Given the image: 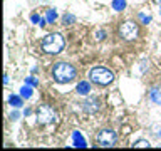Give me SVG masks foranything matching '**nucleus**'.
Returning <instances> with one entry per match:
<instances>
[{
	"label": "nucleus",
	"instance_id": "2eb2a0df",
	"mask_svg": "<svg viewBox=\"0 0 161 151\" xmlns=\"http://www.w3.org/2000/svg\"><path fill=\"white\" fill-rule=\"evenodd\" d=\"M30 19H32V22H34V24L40 25V27H44V25H45V20H44L42 17H40V15H37V14H34Z\"/></svg>",
	"mask_w": 161,
	"mask_h": 151
},
{
	"label": "nucleus",
	"instance_id": "4468645a",
	"mask_svg": "<svg viewBox=\"0 0 161 151\" xmlns=\"http://www.w3.org/2000/svg\"><path fill=\"white\" fill-rule=\"evenodd\" d=\"M113 8L116 12H121V10L126 8V0H114L113 2Z\"/></svg>",
	"mask_w": 161,
	"mask_h": 151
},
{
	"label": "nucleus",
	"instance_id": "f03ea898",
	"mask_svg": "<svg viewBox=\"0 0 161 151\" xmlns=\"http://www.w3.org/2000/svg\"><path fill=\"white\" fill-rule=\"evenodd\" d=\"M64 49V37L57 32L47 34L42 40V50L45 54H59Z\"/></svg>",
	"mask_w": 161,
	"mask_h": 151
},
{
	"label": "nucleus",
	"instance_id": "f8f14e48",
	"mask_svg": "<svg viewBox=\"0 0 161 151\" xmlns=\"http://www.w3.org/2000/svg\"><path fill=\"white\" fill-rule=\"evenodd\" d=\"M8 104L14 106V108H20V106H22V96H10Z\"/></svg>",
	"mask_w": 161,
	"mask_h": 151
},
{
	"label": "nucleus",
	"instance_id": "f257e3e1",
	"mask_svg": "<svg viewBox=\"0 0 161 151\" xmlns=\"http://www.w3.org/2000/svg\"><path fill=\"white\" fill-rule=\"evenodd\" d=\"M52 77L55 82L59 84H67L70 81H74L75 77V69L72 64L67 62H57L52 67Z\"/></svg>",
	"mask_w": 161,
	"mask_h": 151
},
{
	"label": "nucleus",
	"instance_id": "1a4fd4ad",
	"mask_svg": "<svg viewBox=\"0 0 161 151\" xmlns=\"http://www.w3.org/2000/svg\"><path fill=\"white\" fill-rule=\"evenodd\" d=\"M149 99L153 101L154 104H159L161 106V87H153V89H151Z\"/></svg>",
	"mask_w": 161,
	"mask_h": 151
},
{
	"label": "nucleus",
	"instance_id": "20e7f679",
	"mask_svg": "<svg viewBox=\"0 0 161 151\" xmlns=\"http://www.w3.org/2000/svg\"><path fill=\"white\" fill-rule=\"evenodd\" d=\"M37 121H39V124H52L57 121V113H55L54 108H50L47 104H42L37 109Z\"/></svg>",
	"mask_w": 161,
	"mask_h": 151
},
{
	"label": "nucleus",
	"instance_id": "412c9836",
	"mask_svg": "<svg viewBox=\"0 0 161 151\" xmlns=\"http://www.w3.org/2000/svg\"><path fill=\"white\" fill-rule=\"evenodd\" d=\"M19 118H20L19 113H12V114H10V119H12V121H17Z\"/></svg>",
	"mask_w": 161,
	"mask_h": 151
},
{
	"label": "nucleus",
	"instance_id": "0eeeda50",
	"mask_svg": "<svg viewBox=\"0 0 161 151\" xmlns=\"http://www.w3.org/2000/svg\"><path fill=\"white\" fill-rule=\"evenodd\" d=\"M101 108V104H99V99H96V98H91L87 99L86 103H82V109L86 111V113H89V114H94V113H97Z\"/></svg>",
	"mask_w": 161,
	"mask_h": 151
},
{
	"label": "nucleus",
	"instance_id": "dca6fc26",
	"mask_svg": "<svg viewBox=\"0 0 161 151\" xmlns=\"http://www.w3.org/2000/svg\"><path fill=\"white\" fill-rule=\"evenodd\" d=\"M133 146H134V148H149V143L146 139H138Z\"/></svg>",
	"mask_w": 161,
	"mask_h": 151
},
{
	"label": "nucleus",
	"instance_id": "4be33fe9",
	"mask_svg": "<svg viewBox=\"0 0 161 151\" xmlns=\"http://www.w3.org/2000/svg\"><path fill=\"white\" fill-rule=\"evenodd\" d=\"M156 2H158V3H161V0H156Z\"/></svg>",
	"mask_w": 161,
	"mask_h": 151
},
{
	"label": "nucleus",
	"instance_id": "5701e85b",
	"mask_svg": "<svg viewBox=\"0 0 161 151\" xmlns=\"http://www.w3.org/2000/svg\"><path fill=\"white\" fill-rule=\"evenodd\" d=\"M159 15H161V10H159Z\"/></svg>",
	"mask_w": 161,
	"mask_h": 151
},
{
	"label": "nucleus",
	"instance_id": "6e6552de",
	"mask_svg": "<svg viewBox=\"0 0 161 151\" xmlns=\"http://www.w3.org/2000/svg\"><path fill=\"white\" fill-rule=\"evenodd\" d=\"M72 139H74V146H75V148H86V146H87L84 136H80L79 131H74V133H72Z\"/></svg>",
	"mask_w": 161,
	"mask_h": 151
},
{
	"label": "nucleus",
	"instance_id": "6ab92c4d",
	"mask_svg": "<svg viewBox=\"0 0 161 151\" xmlns=\"http://www.w3.org/2000/svg\"><path fill=\"white\" fill-rule=\"evenodd\" d=\"M139 20H141L143 24L148 25V24L151 22V17H149V15H144V14H139Z\"/></svg>",
	"mask_w": 161,
	"mask_h": 151
},
{
	"label": "nucleus",
	"instance_id": "aec40b11",
	"mask_svg": "<svg viewBox=\"0 0 161 151\" xmlns=\"http://www.w3.org/2000/svg\"><path fill=\"white\" fill-rule=\"evenodd\" d=\"M106 37V32L104 30H97V32H96V40H103Z\"/></svg>",
	"mask_w": 161,
	"mask_h": 151
},
{
	"label": "nucleus",
	"instance_id": "ddd939ff",
	"mask_svg": "<svg viewBox=\"0 0 161 151\" xmlns=\"http://www.w3.org/2000/svg\"><path fill=\"white\" fill-rule=\"evenodd\" d=\"M55 19H57V12H55V8L47 10V14H45V20H47L49 24H54Z\"/></svg>",
	"mask_w": 161,
	"mask_h": 151
},
{
	"label": "nucleus",
	"instance_id": "39448f33",
	"mask_svg": "<svg viewBox=\"0 0 161 151\" xmlns=\"http://www.w3.org/2000/svg\"><path fill=\"white\" fill-rule=\"evenodd\" d=\"M138 34H139L138 24L131 22V20L124 22V24L119 27V35H121V37H123L124 40H134L136 37H138Z\"/></svg>",
	"mask_w": 161,
	"mask_h": 151
},
{
	"label": "nucleus",
	"instance_id": "423d86ee",
	"mask_svg": "<svg viewBox=\"0 0 161 151\" xmlns=\"http://www.w3.org/2000/svg\"><path fill=\"white\" fill-rule=\"evenodd\" d=\"M116 141H118V134H116L113 129H103V131H99L97 143L101 146H104V148H111V146L116 144Z\"/></svg>",
	"mask_w": 161,
	"mask_h": 151
},
{
	"label": "nucleus",
	"instance_id": "a211bd4d",
	"mask_svg": "<svg viewBox=\"0 0 161 151\" xmlns=\"http://www.w3.org/2000/svg\"><path fill=\"white\" fill-rule=\"evenodd\" d=\"M25 84H29V86H37V84H39V79L30 76V77H25Z\"/></svg>",
	"mask_w": 161,
	"mask_h": 151
},
{
	"label": "nucleus",
	"instance_id": "9b49d317",
	"mask_svg": "<svg viewBox=\"0 0 161 151\" xmlns=\"http://www.w3.org/2000/svg\"><path fill=\"white\" fill-rule=\"evenodd\" d=\"M32 87H34V86H29V84H25L24 87L20 89V96H22L24 99H30V98H32V91H34Z\"/></svg>",
	"mask_w": 161,
	"mask_h": 151
},
{
	"label": "nucleus",
	"instance_id": "f3484780",
	"mask_svg": "<svg viewBox=\"0 0 161 151\" xmlns=\"http://www.w3.org/2000/svg\"><path fill=\"white\" fill-rule=\"evenodd\" d=\"M74 20H75V17H74V15H70V14H65L64 17H62V22H64L65 25H70Z\"/></svg>",
	"mask_w": 161,
	"mask_h": 151
},
{
	"label": "nucleus",
	"instance_id": "7ed1b4c3",
	"mask_svg": "<svg viewBox=\"0 0 161 151\" xmlns=\"http://www.w3.org/2000/svg\"><path fill=\"white\" fill-rule=\"evenodd\" d=\"M89 79L99 86H108L114 81V74L106 67H94L89 70Z\"/></svg>",
	"mask_w": 161,
	"mask_h": 151
},
{
	"label": "nucleus",
	"instance_id": "9d476101",
	"mask_svg": "<svg viewBox=\"0 0 161 151\" xmlns=\"http://www.w3.org/2000/svg\"><path fill=\"white\" fill-rule=\"evenodd\" d=\"M77 94L80 96H86V94H89V91H91V84L87 82V81H82V82H79L77 84Z\"/></svg>",
	"mask_w": 161,
	"mask_h": 151
}]
</instances>
